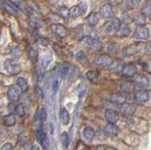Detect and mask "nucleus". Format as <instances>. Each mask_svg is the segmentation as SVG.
I'll use <instances>...</instances> for the list:
<instances>
[{
    "instance_id": "aec40b11",
    "label": "nucleus",
    "mask_w": 151,
    "mask_h": 150,
    "mask_svg": "<svg viewBox=\"0 0 151 150\" xmlns=\"http://www.w3.org/2000/svg\"><path fill=\"white\" fill-rule=\"evenodd\" d=\"M54 31L57 35L60 37V38H65V37L67 36V29H66V27L64 26L60 25V24H58L55 26Z\"/></svg>"
},
{
    "instance_id": "7c9ffc66",
    "label": "nucleus",
    "mask_w": 151,
    "mask_h": 150,
    "mask_svg": "<svg viewBox=\"0 0 151 150\" xmlns=\"http://www.w3.org/2000/svg\"><path fill=\"white\" fill-rule=\"evenodd\" d=\"M59 16L63 18V19H67L68 17H70V10L65 6L60 7L59 10Z\"/></svg>"
},
{
    "instance_id": "1a4fd4ad",
    "label": "nucleus",
    "mask_w": 151,
    "mask_h": 150,
    "mask_svg": "<svg viewBox=\"0 0 151 150\" xmlns=\"http://www.w3.org/2000/svg\"><path fill=\"white\" fill-rule=\"evenodd\" d=\"M134 83L142 88H146L149 85V79L147 77L145 76V75L138 74V75H136V77L134 78Z\"/></svg>"
},
{
    "instance_id": "4468645a",
    "label": "nucleus",
    "mask_w": 151,
    "mask_h": 150,
    "mask_svg": "<svg viewBox=\"0 0 151 150\" xmlns=\"http://www.w3.org/2000/svg\"><path fill=\"white\" fill-rule=\"evenodd\" d=\"M100 14L103 18H111L113 16V10L111 4H104L102 6Z\"/></svg>"
},
{
    "instance_id": "a211bd4d",
    "label": "nucleus",
    "mask_w": 151,
    "mask_h": 150,
    "mask_svg": "<svg viewBox=\"0 0 151 150\" xmlns=\"http://www.w3.org/2000/svg\"><path fill=\"white\" fill-rule=\"evenodd\" d=\"M36 137H37L38 141L41 143L42 146L45 149L47 147V143H46V135L45 133V131L42 129H41V128L38 129L36 131Z\"/></svg>"
},
{
    "instance_id": "f03ea898",
    "label": "nucleus",
    "mask_w": 151,
    "mask_h": 150,
    "mask_svg": "<svg viewBox=\"0 0 151 150\" xmlns=\"http://www.w3.org/2000/svg\"><path fill=\"white\" fill-rule=\"evenodd\" d=\"M94 63L98 66L101 67H111L112 63H113V60L111 59V56H109L107 54H101V55H97L94 57L93 60Z\"/></svg>"
},
{
    "instance_id": "09e8293b",
    "label": "nucleus",
    "mask_w": 151,
    "mask_h": 150,
    "mask_svg": "<svg viewBox=\"0 0 151 150\" xmlns=\"http://www.w3.org/2000/svg\"><path fill=\"white\" fill-rule=\"evenodd\" d=\"M30 150H41V149H40L39 146H38V145H32V147H31Z\"/></svg>"
},
{
    "instance_id": "dca6fc26",
    "label": "nucleus",
    "mask_w": 151,
    "mask_h": 150,
    "mask_svg": "<svg viewBox=\"0 0 151 150\" xmlns=\"http://www.w3.org/2000/svg\"><path fill=\"white\" fill-rule=\"evenodd\" d=\"M121 112L123 114H125L127 116H132L135 114L136 112V108L132 105L129 104H124L121 107Z\"/></svg>"
},
{
    "instance_id": "393cba45",
    "label": "nucleus",
    "mask_w": 151,
    "mask_h": 150,
    "mask_svg": "<svg viewBox=\"0 0 151 150\" xmlns=\"http://www.w3.org/2000/svg\"><path fill=\"white\" fill-rule=\"evenodd\" d=\"M15 122H16L15 116H14L13 114H12V113L6 115L3 118V123L6 126H12L15 125Z\"/></svg>"
},
{
    "instance_id": "a19ab883",
    "label": "nucleus",
    "mask_w": 151,
    "mask_h": 150,
    "mask_svg": "<svg viewBox=\"0 0 151 150\" xmlns=\"http://www.w3.org/2000/svg\"><path fill=\"white\" fill-rule=\"evenodd\" d=\"M58 90H59V81L56 79V80H54L53 83H52V91H53L54 93H56L58 92Z\"/></svg>"
},
{
    "instance_id": "bb28decb",
    "label": "nucleus",
    "mask_w": 151,
    "mask_h": 150,
    "mask_svg": "<svg viewBox=\"0 0 151 150\" xmlns=\"http://www.w3.org/2000/svg\"><path fill=\"white\" fill-rule=\"evenodd\" d=\"M17 85L19 86V88L21 89L23 92H26L28 89V83L27 80L23 77H20L17 78Z\"/></svg>"
},
{
    "instance_id": "37998d69",
    "label": "nucleus",
    "mask_w": 151,
    "mask_h": 150,
    "mask_svg": "<svg viewBox=\"0 0 151 150\" xmlns=\"http://www.w3.org/2000/svg\"><path fill=\"white\" fill-rule=\"evenodd\" d=\"M78 6H79V8H80V10H81L82 14H84V13L86 12V11H87L86 3H85V2H80V3L78 4Z\"/></svg>"
},
{
    "instance_id": "20e7f679",
    "label": "nucleus",
    "mask_w": 151,
    "mask_h": 150,
    "mask_svg": "<svg viewBox=\"0 0 151 150\" xmlns=\"http://www.w3.org/2000/svg\"><path fill=\"white\" fill-rule=\"evenodd\" d=\"M1 6L5 11H6L8 13H9V14H12V16L18 15L19 10L12 1H2Z\"/></svg>"
},
{
    "instance_id": "7ed1b4c3",
    "label": "nucleus",
    "mask_w": 151,
    "mask_h": 150,
    "mask_svg": "<svg viewBox=\"0 0 151 150\" xmlns=\"http://www.w3.org/2000/svg\"><path fill=\"white\" fill-rule=\"evenodd\" d=\"M104 29L107 33H116L117 31L121 29V22L117 18H113L109 23L105 24Z\"/></svg>"
},
{
    "instance_id": "39448f33",
    "label": "nucleus",
    "mask_w": 151,
    "mask_h": 150,
    "mask_svg": "<svg viewBox=\"0 0 151 150\" xmlns=\"http://www.w3.org/2000/svg\"><path fill=\"white\" fill-rule=\"evenodd\" d=\"M76 73V68L72 64H64L60 68V75L64 78L73 77Z\"/></svg>"
},
{
    "instance_id": "9d476101",
    "label": "nucleus",
    "mask_w": 151,
    "mask_h": 150,
    "mask_svg": "<svg viewBox=\"0 0 151 150\" xmlns=\"http://www.w3.org/2000/svg\"><path fill=\"white\" fill-rule=\"evenodd\" d=\"M8 99L12 103L17 102L20 98V93H19L18 89L15 86H11L8 90Z\"/></svg>"
},
{
    "instance_id": "c03bdc74",
    "label": "nucleus",
    "mask_w": 151,
    "mask_h": 150,
    "mask_svg": "<svg viewBox=\"0 0 151 150\" xmlns=\"http://www.w3.org/2000/svg\"><path fill=\"white\" fill-rule=\"evenodd\" d=\"M35 90H36V93H37V95H39L40 97H44V92H42V89H41V87L40 86H36L35 87Z\"/></svg>"
},
{
    "instance_id": "0eeeda50",
    "label": "nucleus",
    "mask_w": 151,
    "mask_h": 150,
    "mask_svg": "<svg viewBox=\"0 0 151 150\" xmlns=\"http://www.w3.org/2000/svg\"><path fill=\"white\" fill-rule=\"evenodd\" d=\"M134 37L138 40H146L149 37V30L145 27H138L134 31Z\"/></svg>"
},
{
    "instance_id": "9b49d317",
    "label": "nucleus",
    "mask_w": 151,
    "mask_h": 150,
    "mask_svg": "<svg viewBox=\"0 0 151 150\" xmlns=\"http://www.w3.org/2000/svg\"><path fill=\"white\" fill-rule=\"evenodd\" d=\"M86 43L87 44L91 47L93 50L94 51H99V50H101L102 48V46H103V44H102V42L99 40L98 38L97 39H92L91 37H87L86 38Z\"/></svg>"
},
{
    "instance_id": "6ab92c4d",
    "label": "nucleus",
    "mask_w": 151,
    "mask_h": 150,
    "mask_svg": "<svg viewBox=\"0 0 151 150\" xmlns=\"http://www.w3.org/2000/svg\"><path fill=\"white\" fill-rule=\"evenodd\" d=\"M105 132H106V135H110V136H112V137H114V136H117L118 135V132H119V129H118V126L113 125V124H109L106 128H105Z\"/></svg>"
},
{
    "instance_id": "2f4dec72",
    "label": "nucleus",
    "mask_w": 151,
    "mask_h": 150,
    "mask_svg": "<svg viewBox=\"0 0 151 150\" xmlns=\"http://www.w3.org/2000/svg\"><path fill=\"white\" fill-rule=\"evenodd\" d=\"M142 14L145 17L151 16V4L150 3H146L143 7V9H142Z\"/></svg>"
},
{
    "instance_id": "e433bc0d",
    "label": "nucleus",
    "mask_w": 151,
    "mask_h": 150,
    "mask_svg": "<svg viewBox=\"0 0 151 150\" xmlns=\"http://www.w3.org/2000/svg\"><path fill=\"white\" fill-rule=\"evenodd\" d=\"M46 117H47L46 111L45 109H41L39 111V113H38V118H39V121L41 122V123H44V122L46 120Z\"/></svg>"
},
{
    "instance_id": "2eb2a0df",
    "label": "nucleus",
    "mask_w": 151,
    "mask_h": 150,
    "mask_svg": "<svg viewBox=\"0 0 151 150\" xmlns=\"http://www.w3.org/2000/svg\"><path fill=\"white\" fill-rule=\"evenodd\" d=\"M120 88L121 90L124 92V93H132L134 91L135 89V83L132 82V81H123L121 84H120Z\"/></svg>"
},
{
    "instance_id": "49530a36",
    "label": "nucleus",
    "mask_w": 151,
    "mask_h": 150,
    "mask_svg": "<svg viewBox=\"0 0 151 150\" xmlns=\"http://www.w3.org/2000/svg\"><path fill=\"white\" fill-rule=\"evenodd\" d=\"M39 42H40V44H42V45H47V40L45 39V38H42V37H40Z\"/></svg>"
},
{
    "instance_id": "4c0bfd02",
    "label": "nucleus",
    "mask_w": 151,
    "mask_h": 150,
    "mask_svg": "<svg viewBox=\"0 0 151 150\" xmlns=\"http://www.w3.org/2000/svg\"><path fill=\"white\" fill-rule=\"evenodd\" d=\"M15 113L18 115V116H20V117H22V116H24L25 115V108H24V106H23V104H19V105H17L16 106V108H15Z\"/></svg>"
},
{
    "instance_id": "4be33fe9",
    "label": "nucleus",
    "mask_w": 151,
    "mask_h": 150,
    "mask_svg": "<svg viewBox=\"0 0 151 150\" xmlns=\"http://www.w3.org/2000/svg\"><path fill=\"white\" fill-rule=\"evenodd\" d=\"M94 135H96V133H94V130L90 128V126H86V128H84L83 136H84V138L88 141V142H92V141L93 140V138H94Z\"/></svg>"
},
{
    "instance_id": "79ce46f5",
    "label": "nucleus",
    "mask_w": 151,
    "mask_h": 150,
    "mask_svg": "<svg viewBox=\"0 0 151 150\" xmlns=\"http://www.w3.org/2000/svg\"><path fill=\"white\" fill-rule=\"evenodd\" d=\"M60 19V17L58 14H51L50 16V20L52 23H58Z\"/></svg>"
},
{
    "instance_id": "412c9836",
    "label": "nucleus",
    "mask_w": 151,
    "mask_h": 150,
    "mask_svg": "<svg viewBox=\"0 0 151 150\" xmlns=\"http://www.w3.org/2000/svg\"><path fill=\"white\" fill-rule=\"evenodd\" d=\"M87 20V23L89 26L91 27H94L97 23H98V20H99V15L97 14L96 12H91L90 14L87 16L86 18Z\"/></svg>"
},
{
    "instance_id": "c85d7f7f",
    "label": "nucleus",
    "mask_w": 151,
    "mask_h": 150,
    "mask_svg": "<svg viewBox=\"0 0 151 150\" xmlns=\"http://www.w3.org/2000/svg\"><path fill=\"white\" fill-rule=\"evenodd\" d=\"M133 21H134L139 27H144V26L145 25V22H146V17H145V16L141 13V14L135 15V16L133 17Z\"/></svg>"
},
{
    "instance_id": "423d86ee",
    "label": "nucleus",
    "mask_w": 151,
    "mask_h": 150,
    "mask_svg": "<svg viewBox=\"0 0 151 150\" xmlns=\"http://www.w3.org/2000/svg\"><path fill=\"white\" fill-rule=\"evenodd\" d=\"M137 74V68L134 64L129 63L127 64L126 66H124V69L122 71V76L124 78H133L135 75Z\"/></svg>"
},
{
    "instance_id": "58836bf2",
    "label": "nucleus",
    "mask_w": 151,
    "mask_h": 150,
    "mask_svg": "<svg viewBox=\"0 0 151 150\" xmlns=\"http://www.w3.org/2000/svg\"><path fill=\"white\" fill-rule=\"evenodd\" d=\"M50 62H51V57L50 56H45V57H44L42 58V65L44 67H47L48 66V64L50 63Z\"/></svg>"
},
{
    "instance_id": "a18cd8bd",
    "label": "nucleus",
    "mask_w": 151,
    "mask_h": 150,
    "mask_svg": "<svg viewBox=\"0 0 151 150\" xmlns=\"http://www.w3.org/2000/svg\"><path fill=\"white\" fill-rule=\"evenodd\" d=\"M145 52L147 53L148 55H151V42H149V43H147L145 44Z\"/></svg>"
},
{
    "instance_id": "ddd939ff",
    "label": "nucleus",
    "mask_w": 151,
    "mask_h": 150,
    "mask_svg": "<svg viewBox=\"0 0 151 150\" xmlns=\"http://www.w3.org/2000/svg\"><path fill=\"white\" fill-rule=\"evenodd\" d=\"M110 100L111 102H112L113 104H116V105H124L126 104V101H127V97L122 95V93H113L110 96Z\"/></svg>"
},
{
    "instance_id": "f704fd0d",
    "label": "nucleus",
    "mask_w": 151,
    "mask_h": 150,
    "mask_svg": "<svg viewBox=\"0 0 151 150\" xmlns=\"http://www.w3.org/2000/svg\"><path fill=\"white\" fill-rule=\"evenodd\" d=\"M108 53H110V54H114L117 52V50H118V44L117 43H111L108 45Z\"/></svg>"
},
{
    "instance_id": "cd10ccee",
    "label": "nucleus",
    "mask_w": 151,
    "mask_h": 150,
    "mask_svg": "<svg viewBox=\"0 0 151 150\" xmlns=\"http://www.w3.org/2000/svg\"><path fill=\"white\" fill-rule=\"evenodd\" d=\"M110 68H111V71L113 73H118L120 71H123V69H124V67H123V62H120V60H117V62H113Z\"/></svg>"
},
{
    "instance_id": "72a5a7b5",
    "label": "nucleus",
    "mask_w": 151,
    "mask_h": 150,
    "mask_svg": "<svg viewBox=\"0 0 151 150\" xmlns=\"http://www.w3.org/2000/svg\"><path fill=\"white\" fill-rule=\"evenodd\" d=\"M121 36L122 37H127L130 34V27L129 25H124L121 27Z\"/></svg>"
},
{
    "instance_id": "ea45409f",
    "label": "nucleus",
    "mask_w": 151,
    "mask_h": 150,
    "mask_svg": "<svg viewBox=\"0 0 151 150\" xmlns=\"http://www.w3.org/2000/svg\"><path fill=\"white\" fill-rule=\"evenodd\" d=\"M0 150H13V145L11 143H6L2 145Z\"/></svg>"
},
{
    "instance_id": "c756f323",
    "label": "nucleus",
    "mask_w": 151,
    "mask_h": 150,
    "mask_svg": "<svg viewBox=\"0 0 151 150\" xmlns=\"http://www.w3.org/2000/svg\"><path fill=\"white\" fill-rule=\"evenodd\" d=\"M80 15H82V12H81V10H80V8H79L78 5L74 6V7L70 10V16H71V17H73V18H78V17H79Z\"/></svg>"
},
{
    "instance_id": "8fccbe9b",
    "label": "nucleus",
    "mask_w": 151,
    "mask_h": 150,
    "mask_svg": "<svg viewBox=\"0 0 151 150\" xmlns=\"http://www.w3.org/2000/svg\"><path fill=\"white\" fill-rule=\"evenodd\" d=\"M82 150H91V149H90L89 147H84V148H83Z\"/></svg>"
},
{
    "instance_id": "5701e85b",
    "label": "nucleus",
    "mask_w": 151,
    "mask_h": 150,
    "mask_svg": "<svg viewBox=\"0 0 151 150\" xmlns=\"http://www.w3.org/2000/svg\"><path fill=\"white\" fill-rule=\"evenodd\" d=\"M86 77L90 81L96 82L98 80L99 77H100V74H99V72L96 71V70H90V71L86 73Z\"/></svg>"
},
{
    "instance_id": "de8ad7c7",
    "label": "nucleus",
    "mask_w": 151,
    "mask_h": 150,
    "mask_svg": "<svg viewBox=\"0 0 151 150\" xmlns=\"http://www.w3.org/2000/svg\"><path fill=\"white\" fill-rule=\"evenodd\" d=\"M94 150H108V148L105 145H97V146L94 148Z\"/></svg>"
},
{
    "instance_id": "f257e3e1",
    "label": "nucleus",
    "mask_w": 151,
    "mask_h": 150,
    "mask_svg": "<svg viewBox=\"0 0 151 150\" xmlns=\"http://www.w3.org/2000/svg\"><path fill=\"white\" fill-rule=\"evenodd\" d=\"M4 67L9 75H17L22 70L21 64L16 60H12V59H9L5 60Z\"/></svg>"
},
{
    "instance_id": "c9c22d12",
    "label": "nucleus",
    "mask_w": 151,
    "mask_h": 150,
    "mask_svg": "<svg viewBox=\"0 0 151 150\" xmlns=\"http://www.w3.org/2000/svg\"><path fill=\"white\" fill-rule=\"evenodd\" d=\"M137 52V48L135 47V46L131 45V46H129V47H127L125 49V52H124V55L126 56V57H129V56H131L133 55Z\"/></svg>"
},
{
    "instance_id": "a878e982",
    "label": "nucleus",
    "mask_w": 151,
    "mask_h": 150,
    "mask_svg": "<svg viewBox=\"0 0 151 150\" xmlns=\"http://www.w3.org/2000/svg\"><path fill=\"white\" fill-rule=\"evenodd\" d=\"M60 144H61V146L64 150H66L68 148V145H69V136L67 134V132H63L60 134Z\"/></svg>"
},
{
    "instance_id": "6e6552de",
    "label": "nucleus",
    "mask_w": 151,
    "mask_h": 150,
    "mask_svg": "<svg viewBox=\"0 0 151 150\" xmlns=\"http://www.w3.org/2000/svg\"><path fill=\"white\" fill-rule=\"evenodd\" d=\"M105 118L109 124L115 125L119 120V114L113 110H107L105 112Z\"/></svg>"
},
{
    "instance_id": "473e14b6",
    "label": "nucleus",
    "mask_w": 151,
    "mask_h": 150,
    "mask_svg": "<svg viewBox=\"0 0 151 150\" xmlns=\"http://www.w3.org/2000/svg\"><path fill=\"white\" fill-rule=\"evenodd\" d=\"M28 55H29V58L31 59V60L33 62H36L37 60H38V53L36 49H34L31 46V47H29V49H28Z\"/></svg>"
},
{
    "instance_id": "f8f14e48",
    "label": "nucleus",
    "mask_w": 151,
    "mask_h": 150,
    "mask_svg": "<svg viewBox=\"0 0 151 150\" xmlns=\"http://www.w3.org/2000/svg\"><path fill=\"white\" fill-rule=\"evenodd\" d=\"M135 101L137 103H140V104H144L146 103L150 99V95L147 91H139L138 93H135Z\"/></svg>"
},
{
    "instance_id": "b1692460",
    "label": "nucleus",
    "mask_w": 151,
    "mask_h": 150,
    "mask_svg": "<svg viewBox=\"0 0 151 150\" xmlns=\"http://www.w3.org/2000/svg\"><path fill=\"white\" fill-rule=\"evenodd\" d=\"M11 54L14 59H19L22 57L23 55V50L20 46L18 45H13L11 47Z\"/></svg>"
},
{
    "instance_id": "f3484780",
    "label": "nucleus",
    "mask_w": 151,
    "mask_h": 150,
    "mask_svg": "<svg viewBox=\"0 0 151 150\" xmlns=\"http://www.w3.org/2000/svg\"><path fill=\"white\" fill-rule=\"evenodd\" d=\"M60 120L63 125H68L70 121V114L65 108H60Z\"/></svg>"
}]
</instances>
